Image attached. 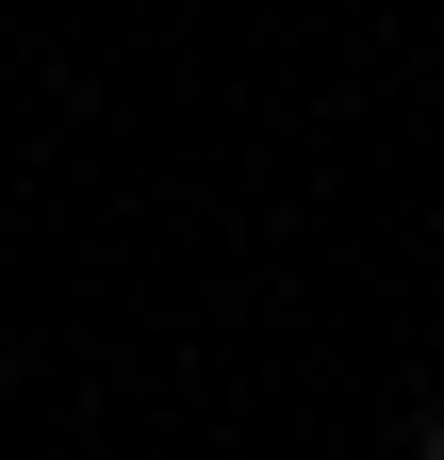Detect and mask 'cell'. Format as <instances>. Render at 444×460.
Segmentation results:
<instances>
[{"label": "cell", "instance_id": "1", "mask_svg": "<svg viewBox=\"0 0 444 460\" xmlns=\"http://www.w3.org/2000/svg\"><path fill=\"white\" fill-rule=\"evenodd\" d=\"M412 460H444V394H412Z\"/></svg>", "mask_w": 444, "mask_h": 460}]
</instances>
